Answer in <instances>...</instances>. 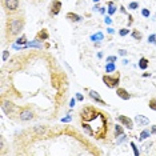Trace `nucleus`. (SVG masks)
I'll return each instance as SVG.
<instances>
[{
	"instance_id": "obj_1",
	"label": "nucleus",
	"mask_w": 156,
	"mask_h": 156,
	"mask_svg": "<svg viewBox=\"0 0 156 156\" xmlns=\"http://www.w3.org/2000/svg\"><path fill=\"white\" fill-rule=\"evenodd\" d=\"M82 117V128L89 136L96 139H104L107 136V119L104 113L93 107H86L80 112Z\"/></svg>"
},
{
	"instance_id": "obj_2",
	"label": "nucleus",
	"mask_w": 156,
	"mask_h": 156,
	"mask_svg": "<svg viewBox=\"0 0 156 156\" xmlns=\"http://www.w3.org/2000/svg\"><path fill=\"white\" fill-rule=\"evenodd\" d=\"M8 25H9V35H17V34H20V31L24 27V21L20 17H15L9 20Z\"/></svg>"
},
{
	"instance_id": "obj_3",
	"label": "nucleus",
	"mask_w": 156,
	"mask_h": 156,
	"mask_svg": "<svg viewBox=\"0 0 156 156\" xmlns=\"http://www.w3.org/2000/svg\"><path fill=\"white\" fill-rule=\"evenodd\" d=\"M119 80H120L119 73H116L115 76H110V75H104L103 76V82L108 88H116L119 86Z\"/></svg>"
},
{
	"instance_id": "obj_4",
	"label": "nucleus",
	"mask_w": 156,
	"mask_h": 156,
	"mask_svg": "<svg viewBox=\"0 0 156 156\" xmlns=\"http://www.w3.org/2000/svg\"><path fill=\"white\" fill-rule=\"evenodd\" d=\"M19 117H20V120H23V121H28V120L34 119V113H32L31 110H28V108H23V110H20V112H19Z\"/></svg>"
},
{
	"instance_id": "obj_5",
	"label": "nucleus",
	"mask_w": 156,
	"mask_h": 156,
	"mask_svg": "<svg viewBox=\"0 0 156 156\" xmlns=\"http://www.w3.org/2000/svg\"><path fill=\"white\" fill-rule=\"evenodd\" d=\"M2 108H3V111L6 112L7 115H12V113L16 111L15 104L11 103V101H3V104H2Z\"/></svg>"
},
{
	"instance_id": "obj_6",
	"label": "nucleus",
	"mask_w": 156,
	"mask_h": 156,
	"mask_svg": "<svg viewBox=\"0 0 156 156\" xmlns=\"http://www.w3.org/2000/svg\"><path fill=\"white\" fill-rule=\"evenodd\" d=\"M4 7L8 11H16L19 8V0H4Z\"/></svg>"
},
{
	"instance_id": "obj_7",
	"label": "nucleus",
	"mask_w": 156,
	"mask_h": 156,
	"mask_svg": "<svg viewBox=\"0 0 156 156\" xmlns=\"http://www.w3.org/2000/svg\"><path fill=\"white\" fill-rule=\"evenodd\" d=\"M117 120H119L120 123H123V125H125L128 129H132L134 128V123H132V120L129 119V117H127L124 115H120L119 117H117Z\"/></svg>"
},
{
	"instance_id": "obj_8",
	"label": "nucleus",
	"mask_w": 156,
	"mask_h": 156,
	"mask_svg": "<svg viewBox=\"0 0 156 156\" xmlns=\"http://www.w3.org/2000/svg\"><path fill=\"white\" fill-rule=\"evenodd\" d=\"M135 121H136V124H138V125H147V124H149V119H148V117H145V116H143V115H136Z\"/></svg>"
},
{
	"instance_id": "obj_9",
	"label": "nucleus",
	"mask_w": 156,
	"mask_h": 156,
	"mask_svg": "<svg viewBox=\"0 0 156 156\" xmlns=\"http://www.w3.org/2000/svg\"><path fill=\"white\" fill-rule=\"evenodd\" d=\"M89 96H91L92 99H95V101H97L99 104H101V106H106V104H107V103L100 97V95H99L96 91H93V89H91V91H89Z\"/></svg>"
},
{
	"instance_id": "obj_10",
	"label": "nucleus",
	"mask_w": 156,
	"mask_h": 156,
	"mask_svg": "<svg viewBox=\"0 0 156 156\" xmlns=\"http://www.w3.org/2000/svg\"><path fill=\"white\" fill-rule=\"evenodd\" d=\"M116 93H117V96H119L120 99H123V100H128V99H131V95L123 88H117Z\"/></svg>"
},
{
	"instance_id": "obj_11",
	"label": "nucleus",
	"mask_w": 156,
	"mask_h": 156,
	"mask_svg": "<svg viewBox=\"0 0 156 156\" xmlns=\"http://www.w3.org/2000/svg\"><path fill=\"white\" fill-rule=\"evenodd\" d=\"M60 8H61V3H60V0H56V2L54 3V6H52V9H51L52 15H58V13L60 12Z\"/></svg>"
},
{
	"instance_id": "obj_12",
	"label": "nucleus",
	"mask_w": 156,
	"mask_h": 156,
	"mask_svg": "<svg viewBox=\"0 0 156 156\" xmlns=\"http://www.w3.org/2000/svg\"><path fill=\"white\" fill-rule=\"evenodd\" d=\"M37 39L39 40H47L48 39V32H47L45 30H41L39 34H37Z\"/></svg>"
},
{
	"instance_id": "obj_13",
	"label": "nucleus",
	"mask_w": 156,
	"mask_h": 156,
	"mask_svg": "<svg viewBox=\"0 0 156 156\" xmlns=\"http://www.w3.org/2000/svg\"><path fill=\"white\" fill-rule=\"evenodd\" d=\"M67 17L69 19V20H72V21H80V17L79 15H76V13H72V12H68L67 13Z\"/></svg>"
},
{
	"instance_id": "obj_14",
	"label": "nucleus",
	"mask_w": 156,
	"mask_h": 156,
	"mask_svg": "<svg viewBox=\"0 0 156 156\" xmlns=\"http://www.w3.org/2000/svg\"><path fill=\"white\" fill-rule=\"evenodd\" d=\"M41 40L39 39H36L34 41H30V43H27V47H36V48H41V43H40Z\"/></svg>"
},
{
	"instance_id": "obj_15",
	"label": "nucleus",
	"mask_w": 156,
	"mask_h": 156,
	"mask_svg": "<svg viewBox=\"0 0 156 156\" xmlns=\"http://www.w3.org/2000/svg\"><path fill=\"white\" fill-rule=\"evenodd\" d=\"M139 67H140V69H145L148 67V60L145 58H141L140 61H139Z\"/></svg>"
},
{
	"instance_id": "obj_16",
	"label": "nucleus",
	"mask_w": 156,
	"mask_h": 156,
	"mask_svg": "<svg viewBox=\"0 0 156 156\" xmlns=\"http://www.w3.org/2000/svg\"><path fill=\"white\" fill-rule=\"evenodd\" d=\"M115 12H116V6H115V3L110 2V3H108V13H110V15H113Z\"/></svg>"
},
{
	"instance_id": "obj_17",
	"label": "nucleus",
	"mask_w": 156,
	"mask_h": 156,
	"mask_svg": "<svg viewBox=\"0 0 156 156\" xmlns=\"http://www.w3.org/2000/svg\"><path fill=\"white\" fill-rule=\"evenodd\" d=\"M103 34L101 32H97V34H95V35H92L91 36V40L92 41H100V40H103Z\"/></svg>"
},
{
	"instance_id": "obj_18",
	"label": "nucleus",
	"mask_w": 156,
	"mask_h": 156,
	"mask_svg": "<svg viewBox=\"0 0 156 156\" xmlns=\"http://www.w3.org/2000/svg\"><path fill=\"white\" fill-rule=\"evenodd\" d=\"M124 134V129L121 128V125H115V136H120V135H123Z\"/></svg>"
},
{
	"instance_id": "obj_19",
	"label": "nucleus",
	"mask_w": 156,
	"mask_h": 156,
	"mask_svg": "<svg viewBox=\"0 0 156 156\" xmlns=\"http://www.w3.org/2000/svg\"><path fill=\"white\" fill-rule=\"evenodd\" d=\"M115 69H116V65L113 64V63H108L106 65V72H113Z\"/></svg>"
},
{
	"instance_id": "obj_20",
	"label": "nucleus",
	"mask_w": 156,
	"mask_h": 156,
	"mask_svg": "<svg viewBox=\"0 0 156 156\" xmlns=\"http://www.w3.org/2000/svg\"><path fill=\"white\" fill-rule=\"evenodd\" d=\"M149 135H151V131H148V129H144V131L140 134V140H144V139H147Z\"/></svg>"
},
{
	"instance_id": "obj_21",
	"label": "nucleus",
	"mask_w": 156,
	"mask_h": 156,
	"mask_svg": "<svg viewBox=\"0 0 156 156\" xmlns=\"http://www.w3.org/2000/svg\"><path fill=\"white\" fill-rule=\"evenodd\" d=\"M149 108H151V110H153V111H156V99H152V100L149 101Z\"/></svg>"
},
{
	"instance_id": "obj_22",
	"label": "nucleus",
	"mask_w": 156,
	"mask_h": 156,
	"mask_svg": "<svg viewBox=\"0 0 156 156\" xmlns=\"http://www.w3.org/2000/svg\"><path fill=\"white\" fill-rule=\"evenodd\" d=\"M25 43H27L25 36H21L20 39H17V40H16V44H25Z\"/></svg>"
},
{
	"instance_id": "obj_23",
	"label": "nucleus",
	"mask_w": 156,
	"mask_h": 156,
	"mask_svg": "<svg viewBox=\"0 0 156 156\" xmlns=\"http://www.w3.org/2000/svg\"><path fill=\"white\" fill-rule=\"evenodd\" d=\"M132 36H134L135 39H138V40L141 39V34H140V32H138V31H134V32H132Z\"/></svg>"
},
{
	"instance_id": "obj_24",
	"label": "nucleus",
	"mask_w": 156,
	"mask_h": 156,
	"mask_svg": "<svg viewBox=\"0 0 156 156\" xmlns=\"http://www.w3.org/2000/svg\"><path fill=\"white\" fill-rule=\"evenodd\" d=\"M107 63H115L116 61V56H108V58L106 59Z\"/></svg>"
},
{
	"instance_id": "obj_25",
	"label": "nucleus",
	"mask_w": 156,
	"mask_h": 156,
	"mask_svg": "<svg viewBox=\"0 0 156 156\" xmlns=\"http://www.w3.org/2000/svg\"><path fill=\"white\" fill-rule=\"evenodd\" d=\"M128 8H131V9H136V8H139V4L136 3V2H132V3H129Z\"/></svg>"
},
{
	"instance_id": "obj_26",
	"label": "nucleus",
	"mask_w": 156,
	"mask_h": 156,
	"mask_svg": "<svg viewBox=\"0 0 156 156\" xmlns=\"http://www.w3.org/2000/svg\"><path fill=\"white\" fill-rule=\"evenodd\" d=\"M120 36H125V35H128L129 34V30H127V28H123V30H120Z\"/></svg>"
},
{
	"instance_id": "obj_27",
	"label": "nucleus",
	"mask_w": 156,
	"mask_h": 156,
	"mask_svg": "<svg viewBox=\"0 0 156 156\" xmlns=\"http://www.w3.org/2000/svg\"><path fill=\"white\" fill-rule=\"evenodd\" d=\"M148 41H149L151 44H155V43H156V36H155V35H151V36L148 37Z\"/></svg>"
},
{
	"instance_id": "obj_28",
	"label": "nucleus",
	"mask_w": 156,
	"mask_h": 156,
	"mask_svg": "<svg viewBox=\"0 0 156 156\" xmlns=\"http://www.w3.org/2000/svg\"><path fill=\"white\" fill-rule=\"evenodd\" d=\"M131 147H132V149H134V153H135L136 156H138V155H139V149H138V148H136V145H135V143H131Z\"/></svg>"
},
{
	"instance_id": "obj_29",
	"label": "nucleus",
	"mask_w": 156,
	"mask_h": 156,
	"mask_svg": "<svg viewBox=\"0 0 156 156\" xmlns=\"http://www.w3.org/2000/svg\"><path fill=\"white\" fill-rule=\"evenodd\" d=\"M141 15L145 16V17H148V16L151 15V12L148 11V9H143V11H141Z\"/></svg>"
},
{
	"instance_id": "obj_30",
	"label": "nucleus",
	"mask_w": 156,
	"mask_h": 156,
	"mask_svg": "<svg viewBox=\"0 0 156 156\" xmlns=\"http://www.w3.org/2000/svg\"><path fill=\"white\" fill-rule=\"evenodd\" d=\"M124 139H125V136H124V134H123V135H120V138L116 140V143H117V144H120V143H121V141L124 140Z\"/></svg>"
},
{
	"instance_id": "obj_31",
	"label": "nucleus",
	"mask_w": 156,
	"mask_h": 156,
	"mask_svg": "<svg viewBox=\"0 0 156 156\" xmlns=\"http://www.w3.org/2000/svg\"><path fill=\"white\" fill-rule=\"evenodd\" d=\"M71 120V116H65V117H63V119H61V121L63 123H67V121H69Z\"/></svg>"
},
{
	"instance_id": "obj_32",
	"label": "nucleus",
	"mask_w": 156,
	"mask_h": 156,
	"mask_svg": "<svg viewBox=\"0 0 156 156\" xmlns=\"http://www.w3.org/2000/svg\"><path fill=\"white\" fill-rule=\"evenodd\" d=\"M75 103H76V100H75V99H71V101H69V107H75Z\"/></svg>"
},
{
	"instance_id": "obj_33",
	"label": "nucleus",
	"mask_w": 156,
	"mask_h": 156,
	"mask_svg": "<svg viewBox=\"0 0 156 156\" xmlns=\"http://www.w3.org/2000/svg\"><path fill=\"white\" fill-rule=\"evenodd\" d=\"M8 58V51H4V54H3V60H7Z\"/></svg>"
},
{
	"instance_id": "obj_34",
	"label": "nucleus",
	"mask_w": 156,
	"mask_h": 156,
	"mask_svg": "<svg viewBox=\"0 0 156 156\" xmlns=\"http://www.w3.org/2000/svg\"><path fill=\"white\" fill-rule=\"evenodd\" d=\"M76 99H77V100H83V95H82V93H76Z\"/></svg>"
},
{
	"instance_id": "obj_35",
	"label": "nucleus",
	"mask_w": 156,
	"mask_h": 156,
	"mask_svg": "<svg viewBox=\"0 0 156 156\" xmlns=\"http://www.w3.org/2000/svg\"><path fill=\"white\" fill-rule=\"evenodd\" d=\"M106 23H107V24H111V23H112V20H111V17H110V16H107V17H106Z\"/></svg>"
},
{
	"instance_id": "obj_36",
	"label": "nucleus",
	"mask_w": 156,
	"mask_h": 156,
	"mask_svg": "<svg viewBox=\"0 0 156 156\" xmlns=\"http://www.w3.org/2000/svg\"><path fill=\"white\" fill-rule=\"evenodd\" d=\"M151 134H156V124L152 125V128H151Z\"/></svg>"
},
{
	"instance_id": "obj_37",
	"label": "nucleus",
	"mask_w": 156,
	"mask_h": 156,
	"mask_svg": "<svg viewBox=\"0 0 156 156\" xmlns=\"http://www.w3.org/2000/svg\"><path fill=\"white\" fill-rule=\"evenodd\" d=\"M108 34H113V28H108Z\"/></svg>"
},
{
	"instance_id": "obj_38",
	"label": "nucleus",
	"mask_w": 156,
	"mask_h": 156,
	"mask_svg": "<svg viewBox=\"0 0 156 156\" xmlns=\"http://www.w3.org/2000/svg\"><path fill=\"white\" fill-rule=\"evenodd\" d=\"M119 54H120V55H125V51H124V49H120Z\"/></svg>"
},
{
	"instance_id": "obj_39",
	"label": "nucleus",
	"mask_w": 156,
	"mask_h": 156,
	"mask_svg": "<svg viewBox=\"0 0 156 156\" xmlns=\"http://www.w3.org/2000/svg\"><path fill=\"white\" fill-rule=\"evenodd\" d=\"M99 11H100V13H104V12H106V9H104V8H101V7H100V9H99Z\"/></svg>"
},
{
	"instance_id": "obj_40",
	"label": "nucleus",
	"mask_w": 156,
	"mask_h": 156,
	"mask_svg": "<svg viewBox=\"0 0 156 156\" xmlns=\"http://www.w3.org/2000/svg\"><path fill=\"white\" fill-rule=\"evenodd\" d=\"M93 2H95V3H99V2H100V0H93Z\"/></svg>"
}]
</instances>
